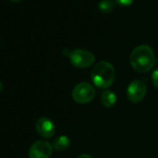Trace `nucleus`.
I'll return each mask as SVG.
<instances>
[{
	"label": "nucleus",
	"instance_id": "f257e3e1",
	"mask_svg": "<svg viewBox=\"0 0 158 158\" xmlns=\"http://www.w3.org/2000/svg\"><path fill=\"white\" fill-rule=\"evenodd\" d=\"M129 62L132 68L137 72L147 73L154 66V51L148 45H139L130 53Z\"/></svg>",
	"mask_w": 158,
	"mask_h": 158
},
{
	"label": "nucleus",
	"instance_id": "f03ea898",
	"mask_svg": "<svg viewBox=\"0 0 158 158\" xmlns=\"http://www.w3.org/2000/svg\"><path fill=\"white\" fill-rule=\"evenodd\" d=\"M115 71L112 63L106 60L99 61L91 71L92 83L99 89H106L114 81Z\"/></svg>",
	"mask_w": 158,
	"mask_h": 158
},
{
	"label": "nucleus",
	"instance_id": "7ed1b4c3",
	"mask_svg": "<svg viewBox=\"0 0 158 158\" xmlns=\"http://www.w3.org/2000/svg\"><path fill=\"white\" fill-rule=\"evenodd\" d=\"M96 95V90L94 87L88 82L78 83L73 89L72 97L73 100L80 104H85L90 102Z\"/></svg>",
	"mask_w": 158,
	"mask_h": 158
},
{
	"label": "nucleus",
	"instance_id": "20e7f679",
	"mask_svg": "<svg viewBox=\"0 0 158 158\" xmlns=\"http://www.w3.org/2000/svg\"><path fill=\"white\" fill-rule=\"evenodd\" d=\"M69 58L71 63L77 68H88L91 66L95 61V56L93 53L82 48L72 50L69 53Z\"/></svg>",
	"mask_w": 158,
	"mask_h": 158
},
{
	"label": "nucleus",
	"instance_id": "39448f33",
	"mask_svg": "<svg viewBox=\"0 0 158 158\" xmlns=\"http://www.w3.org/2000/svg\"><path fill=\"white\" fill-rule=\"evenodd\" d=\"M147 92V87L141 80H133L127 87V96L130 102L138 103L141 102Z\"/></svg>",
	"mask_w": 158,
	"mask_h": 158
},
{
	"label": "nucleus",
	"instance_id": "423d86ee",
	"mask_svg": "<svg viewBox=\"0 0 158 158\" xmlns=\"http://www.w3.org/2000/svg\"><path fill=\"white\" fill-rule=\"evenodd\" d=\"M53 146L47 140H37L32 144L29 150V158H49Z\"/></svg>",
	"mask_w": 158,
	"mask_h": 158
},
{
	"label": "nucleus",
	"instance_id": "0eeeda50",
	"mask_svg": "<svg viewBox=\"0 0 158 158\" xmlns=\"http://www.w3.org/2000/svg\"><path fill=\"white\" fill-rule=\"evenodd\" d=\"M35 129L37 133L45 139L51 138L55 134V125L49 118L47 117H41L36 121Z\"/></svg>",
	"mask_w": 158,
	"mask_h": 158
},
{
	"label": "nucleus",
	"instance_id": "6e6552de",
	"mask_svg": "<svg viewBox=\"0 0 158 158\" xmlns=\"http://www.w3.org/2000/svg\"><path fill=\"white\" fill-rule=\"evenodd\" d=\"M101 100H102V103L103 104V106L107 108H112L115 105L117 98H116V95L112 90L106 89L102 92Z\"/></svg>",
	"mask_w": 158,
	"mask_h": 158
},
{
	"label": "nucleus",
	"instance_id": "1a4fd4ad",
	"mask_svg": "<svg viewBox=\"0 0 158 158\" xmlns=\"http://www.w3.org/2000/svg\"><path fill=\"white\" fill-rule=\"evenodd\" d=\"M52 146L57 151H65L70 146V139L64 135L60 136L54 139Z\"/></svg>",
	"mask_w": 158,
	"mask_h": 158
},
{
	"label": "nucleus",
	"instance_id": "9d476101",
	"mask_svg": "<svg viewBox=\"0 0 158 158\" xmlns=\"http://www.w3.org/2000/svg\"><path fill=\"white\" fill-rule=\"evenodd\" d=\"M98 7L102 13H110L114 10L115 3L113 0H101L98 4Z\"/></svg>",
	"mask_w": 158,
	"mask_h": 158
},
{
	"label": "nucleus",
	"instance_id": "9b49d317",
	"mask_svg": "<svg viewBox=\"0 0 158 158\" xmlns=\"http://www.w3.org/2000/svg\"><path fill=\"white\" fill-rule=\"evenodd\" d=\"M152 81L154 87L156 89H158V69L153 71V73L152 74Z\"/></svg>",
	"mask_w": 158,
	"mask_h": 158
},
{
	"label": "nucleus",
	"instance_id": "f8f14e48",
	"mask_svg": "<svg viewBox=\"0 0 158 158\" xmlns=\"http://www.w3.org/2000/svg\"><path fill=\"white\" fill-rule=\"evenodd\" d=\"M134 0H115V2L121 6H129L133 3Z\"/></svg>",
	"mask_w": 158,
	"mask_h": 158
},
{
	"label": "nucleus",
	"instance_id": "ddd939ff",
	"mask_svg": "<svg viewBox=\"0 0 158 158\" xmlns=\"http://www.w3.org/2000/svg\"><path fill=\"white\" fill-rule=\"evenodd\" d=\"M77 158H93L92 156H90L89 154H87V153H83V154H80Z\"/></svg>",
	"mask_w": 158,
	"mask_h": 158
},
{
	"label": "nucleus",
	"instance_id": "4468645a",
	"mask_svg": "<svg viewBox=\"0 0 158 158\" xmlns=\"http://www.w3.org/2000/svg\"><path fill=\"white\" fill-rule=\"evenodd\" d=\"M2 88H3V85H2L1 81H0V91H1V90H2Z\"/></svg>",
	"mask_w": 158,
	"mask_h": 158
},
{
	"label": "nucleus",
	"instance_id": "2eb2a0df",
	"mask_svg": "<svg viewBox=\"0 0 158 158\" xmlns=\"http://www.w3.org/2000/svg\"><path fill=\"white\" fill-rule=\"evenodd\" d=\"M10 1H12V2H15V3H16V2H20L21 0H10Z\"/></svg>",
	"mask_w": 158,
	"mask_h": 158
}]
</instances>
